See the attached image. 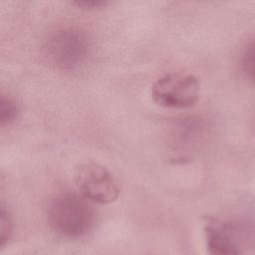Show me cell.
Wrapping results in <instances>:
<instances>
[{
    "label": "cell",
    "instance_id": "1",
    "mask_svg": "<svg viewBox=\"0 0 255 255\" xmlns=\"http://www.w3.org/2000/svg\"><path fill=\"white\" fill-rule=\"evenodd\" d=\"M93 203L80 192L63 191L56 194L50 200L47 210L51 228L60 236L69 239L87 235L97 220Z\"/></svg>",
    "mask_w": 255,
    "mask_h": 255
},
{
    "label": "cell",
    "instance_id": "2",
    "mask_svg": "<svg viewBox=\"0 0 255 255\" xmlns=\"http://www.w3.org/2000/svg\"><path fill=\"white\" fill-rule=\"evenodd\" d=\"M43 53L50 65L61 71H75L85 65L92 53V41L86 32L65 27L45 40Z\"/></svg>",
    "mask_w": 255,
    "mask_h": 255
},
{
    "label": "cell",
    "instance_id": "3",
    "mask_svg": "<svg viewBox=\"0 0 255 255\" xmlns=\"http://www.w3.org/2000/svg\"><path fill=\"white\" fill-rule=\"evenodd\" d=\"M203 232L208 253L213 255L241 254L254 245L253 227L243 220L206 217Z\"/></svg>",
    "mask_w": 255,
    "mask_h": 255
},
{
    "label": "cell",
    "instance_id": "4",
    "mask_svg": "<svg viewBox=\"0 0 255 255\" xmlns=\"http://www.w3.org/2000/svg\"><path fill=\"white\" fill-rule=\"evenodd\" d=\"M200 95L199 80L192 74L172 72L158 78L151 88L155 104L167 109L193 107Z\"/></svg>",
    "mask_w": 255,
    "mask_h": 255
},
{
    "label": "cell",
    "instance_id": "5",
    "mask_svg": "<svg viewBox=\"0 0 255 255\" xmlns=\"http://www.w3.org/2000/svg\"><path fill=\"white\" fill-rule=\"evenodd\" d=\"M74 180L79 192L94 203H113L121 193L119 183L113 174L95 161L78 164L74 171Z\"/></svg>",
    "mask_w": 255,
    "mask_h": 255
},
{
    "label": "cell",
    "instance_id": "6",
    "mask_svg": "<svg viewBox=\"0 0 255 255\" xmlns=\"http://www.w3.org/2000/svg\"><path fill=\"white\" fill-rule=\"evenodd\" d=\"M19 105L10 95L1 94L0 97V123L2 127L12 124L18 116Z\"/></svg>",
    "mask_w": 255,
    "mask_h": 255
},
{
    "label": "cell",
    "instance_id": "7",
    "mask_svg": "<svg viewBox=\"0 0 255 255\" xmlns=\"http://www.w3.org/2000/svg\"><path fill=\"white\" fill-rule=\"evenodd\" d=\"M13 233V221L9 211L2 204L0 212V246L4 247Z\"/></svg>",
    "mask_w": 255,
    "mask_h": 255
},
{
    "label": "cell",
    "instance_id": "8",
    "mask_svg": "<svg viewBox=\"0 0 255 255\" xmlns=\"http://www.w3.org/2000/svg\"><path fill=\"white\" fill-rule=\"evenodd\" d=\"M241 68L245 76L253 80V42L251 41L249 44H247L243 50L242 57H241Z\"/></svg>",
    "mask_w": 255,
    "mask_h": 255
},
{
    "label": "cell",
    "instance_id": "9",
    "mask_svg": "<svg viewBox=\"0 0 255 255\" xmlns=\"http://www.w3.org/2000/svg\"><path fill=\"white\" fill-rule=\"evenodd\" d=\"M73 5L80 7L81 9H100L106 7L109 2L107 1H100V0H82V1H75L72 2Z\"/></svg>",
    "mask_w": 255,
    "mask_h": 255
}]
</instances>
